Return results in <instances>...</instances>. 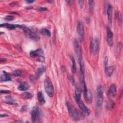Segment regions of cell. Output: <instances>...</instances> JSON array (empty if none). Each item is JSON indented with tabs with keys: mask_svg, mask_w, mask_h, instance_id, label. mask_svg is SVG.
<instances>
[{
	"mask_svg": "<svg viewBox=\"0 0 123 123\" xmlns=\"http://www.w3.org/2000/svg\"><path fill=\"white\" fill-rule=\"evenodd\" d=\"M104 92V88L102 86H99L97 89V108L96 112L97 114L101 111V107L103 103V93Z\"/></svg>",
	"mask_w": 123,
	"mask_h": 123,
	"instance_id": "6da1fadb",
	"label": "cell"
},
{
	"mask_svg": "<svg viewBox=\"0 0 123 123\" xmlns=\"http://www.w3.org/2000/svg\"><path fill=\"white\" fill-rule=\"evenodd\" d=\"M44 86L45 90L49 97H52L54 94V89L53 85L49 78H47L44 80Z\"/></svg>",
	"mask_w": 123,
	"mask_h": 123,
	"instance_id": "7a4b0ae2",
	"label": "cell"
},
{
	"mask_svg": "<svg viewBox=\"0 0 123 123\" xmlns=\"http://www.w3.org/2000/svg\"><path fill=\"white\" fill-rule=\"evenodd\" d=\"M74 50L76 53V54L78 59L80 67L84 66L83 62V57H82V54L81 49V48L79 46L78 42H77V40H75L74 41Z\"/></svg>",
	"mask_w": 123,
	"mask_h": 123,
	"instance_id": "3957f363",
	"label": "cell"
},
{
	"mask_svg": "<svg viewBox=\"0 0 123 123\" xmlns=\"http://www.w3.org/2000/svg\"><path fill=\"white\" fill-rule=\"evenodd\" d=\"M66 106H67L69 114L70 115V116L72 118V119L75 121L79 120V118H80L79 115L78 113L77 112V111L73 108V107H72V105L70 104V103L69 102H67Z\"/></svg>",
	"mask_w": 123,
	"mask_h": 123,
	"instance_id": "277c9868",
	"label": "cell"
},
{
	"mask_svg": "<svg viewBox=\"0 0 123 123\" xmlns=\"http://www.w3.org/2000/svg\"><path fill=\"white\" fill-rule=\"evenodd\" d=\"M98 50V40L97 37L92 38L90 44V51L92 55H96Z\"/></svg>",
	"mask_w": 123,
	"mask_h": 123,
	"instance_id": "5b68a950",
	"label": "cell"
},
{
	"mask_svg": "<svg viewBox=\"0 0 123 123\" xmlns=\"http://www.w3.org/2000/svg\"><path fill=\"white\" fill-rule=\"evenodd\" d=\"M23 29L26 36L30 39H31L34 41H38L39 40V36H38L36 33H34L27 27L23 26Z\"/></svg>",
	"mask_w": 123,
	"mask_h": 123,
	"instance_id": "8992f818",
	"label": "cell"
},
{
	"mask_svg": "<svg viewBox=\"0 0 123 123\" xmlns=\"http://www.w3.org/2000/svg\"><path fill=\"white\" fill-rule=\"evenodd\" d=\"M31 119L33 123H37L40 116V111L39 109L37 107H34L31 111Z\"/></svg>",
	"mask_w": 123,
	"mask_h": 123,
	"instance_id": "52a82bcc",
	"label": "cell"
},
{
	"mask_svg": "<svg viewBox=\"0 0 123 123\" xmlns=\"http://www.w3.org/2000/svg\"><path fill=\"white\" fill-rule=\"evenodd\" d=\"M77 31L78 34V36L80 42H82L84 39V29L83 23L81 21H79L77 24Z\"/></svg>",
	"mask_w": 123,
	"mask_h": 123,
	"instance_id": "ba28073f",
	"label": "cell"
},
{
	"mask_svg": "<svg viewBox=\"0 0 123 123\" xmlns=\"http://www.w3.org/2000/svg\"><path fill=\"white\" fill-rule=\"evenodd\" d=\"M75 101L77 103V104L80 109L83 112H84L86 114L88 115L90 114V111L87 108V107L85 105L83 101L80 99H76Z\"/></svg>",
	"mask_w": 123,
	"mask_h": 123,
	"instance_id": "9c48e42d",
	"label": "cell"
},
{
	"mask_svg": "<svg viewBox=\"0 0 123 123\" xmlns=\"http://www.w3.org/2000/svg\"><path fill=\"white\" fill-rule=\"evenodd\" d=\"M117 92V88L115 84H112L111 85L110 87H109V89L108 91V97L110 99H111L112 98H114Z\"/></svg>",
	"mask_w": 123,
	"mask_h": 123,
	"instance_id": "30bf717a",
	"label": "cell"
},
{
	"mask_svg": "<svg viewBox=\"0 0 123 123\" xmlns=\"http://www.w3.org/2000/svg\"><path fill=\"white\" fill-rule=\"evenodd\" d=\"M107 42L109 45L111 47H112L113 44V32L111 31L110 28L107 27Z\"/></svg>",
	"mask_w": 123,
	"mask_h": 123,
	"instance_id": "8fae6325",
	"label": "cell"
},
{
	"mask_svg": "<svg viewBox=\"0 0 123 123\" xmlns=\"http://www.w3.org/2000/svg\"><path fill=\"white\" fill-rule=\"evenodd\" d=\"M107 18L109 24L110 25H111L112 23V7L111 5L109 4L107 7Z\"/></svg>",
	"mask_w": 123,
	"mask_h": 123,
	"instance_id": "7c38bea8",
	"label": "cell"
},
{
	"mask_svg": "<svg viewBox=\"0 0 123 123\" xmlns=\"http://www.w3.org/2000/svg\"><path fill=\"white\" fill-rule=\"evenodd\" d=\"M0 26L1 27L4 26L9 29L12 30V29H14L16 28H23L24 26L21 25H14V24H8V23H3V24H0Z\"/></svg>",
	"mask_w": 123,
	"mask_h": 123,
	"instance_id": "4fadbf2b",
	"label": "cell"
},
{
	"mask_svg": "<svg viewBox=\"0 0 123 123\" xmlns=\"http://www.w3.org/2000/svg\"><path fill=\"white\" fill-rule=\"evenodd\" d=\"M30 55L33 58L38 57L40 56H44V52L42 49H38L35 51H32L30 53Z\"/></svg>",
	"mask_w": 123,
	"mask_h": 123,
	"instance_id": "5bb4252c",
	"label": "cell"
},
{
	"mask_svg": "<svg viewBox=\"0 0 123 123\" xmlns=\"http://www.w3.org/2000/svg\"><path fill=\"white\" fill-rule=\"evenodd\" d=\"M29 88V86L28 84V83L25 82H24L20 84L19 86L18 87V89L20 91H25L28 90Z\"/></svg>",
	"mask_w": 123,
	"mask_h": 123,
	"instance_id": "9a60e30c",
	"label": "cell"
},
{
	"mask_svg": "<svg viewBox=\"0 0 123 123\" xmlns=\"http://www.w3.org/2000/svg\"><path fill=\"white\" fill-rule=\"evenodd\" d=\"M46 70V67L44 66H41L39 68H38L36 72V77L37 79L39 78L44 73V72Z\"/></svg>",
	"mask_w": 123,
	"mask_h": 123,
	"instance_id": "2e32d148",
	"label": "cell"
},
{
	"mask_svg": "<svg viewBox=\"0 0 123 123\" xmlns=\"http://www.w3.org/2000/svg\"><path fill=\"white\" fill-rule=\"evenodd\" d=\"M84 95L86 101L88 103H90L92 101V96L90 91L87 89V91L84 93Z\"/></svg>",
	"mask_w": 123,
	"mask_h": 123,
	"instance_id": "e0dca14e",
	"label": "cell"
},
{
	"mask_svg": "<svg viewBox=\"0 0 123 123\" xmlns=\"http://www.w3.org/2000/svg\"><path fill=\"white\" fill-rule=\"evenodd\" d=\"M3 74L0 77V80L1 81H11L12 80L11 78L10 77L9 74L6 73V72L4 71Z\"/></svg>",
	"mask_w": 123,
	"mask_h": 123,
	"instance_id": "ac0fdd59",
	"label": "cell"
},
{
	"mask_svg": "<svg viewBox=\"0 0 123 123\" xmlns=\"http://www.w3.org/2000/svg\"><path fill=\"white\" fill-rule=\"evenodd\" d=\"M81 88L78 86H76L75 89V96H74V98L75 100L81 98Z\"/></svg>",
	"mask_w": 123,
	"mask_h": 123,
	"instance_id": "d6986e66",
	"label": "cell"
},
{
	"mask_svg": "<svg viewBox=\"0 0 123 123\" xmlns=\"http://www.w3.org/2000/svg\"><path fill=\"white\" fill-rule=\"evenodd\" d=\"M37 98H38V100L39 102L41 104H44L45 103V98H44V95L42 92L39 91L37 93Z\"/></svg>",
	"mask_w": 123,
	"mask_h": 123,
	"instance_id": "ffe728a7",
	"label": "cell"
},
{
	"mask_svg": "<svg viewBox=\"0 0 123 123\" xmlns=\"http://www.w3.org/2000/svg\"><path fill=\"white\" fill-rule=\"evenodd\" d=\"M70 59L72 61V66H71V70L73 73L75 74L76 71V63H75V61L74 57L72 56H70Z\"/></svg>",
	"mask_w": 123,
	"mask_h": 123,
	"instance_id": "44dd1931",
	"label": "cell"
},
{
	"mask_svg": "<svg viewBox=\"0 0 123 123\" xmlns=\"http://www.w3.org/2000/svg\"><path fill=\"white\" fill-rule=\"evenodd\" d=\"M114 67L113 66H110L107 67V68L105 70V72L107 74V76L110 77L112 75L114 71Z\"/></svg>",
	"mask_w": 123,
	"mask_h": 123,
	"instance_id": "7402d4cb",
	"label": "cell"
},
{
	"mask_svg": "<svg viewBox=\"0 0 123 123\" xmlns=\"http://www.w3.org/2000/svg\"><path fill=\"white\" fill-rule=\"evenodd\" d=\"M114 105V102L112 101L111 99H110L108 103L106 104V108L109 110H111L113 108Z\"/></svg>",
	"mask_w": 123,
	"mask_h": 123,
	"instance_id": "603a6c76",
	"label": "cell"
},
{
	"mask_svg": "<svg viewBox=\"0 0 123 123\" xmlns=\"http://www.w3.org/2000/svg\"><path fill=\"white\" fill-rule=\"evenodd\" d=\"M40 33L43 34V35H45L47 36L48 37H50L51 36V33L50 32V31L46 28H43L42 29H41L40 31Z\"/></svg>",
	"mask_w": 123,
	"mask_h": 123,
	"instance_id": "cb8c5ba5",
	"label": "cell"
},
{
	"mask_svg": "<svg viewBox=\"0 0 123 123\" xmlns=\"http://www.w3.org/2000/svg\"><path fill=\"white\" fill-rule=\"evenodd\" d=\"M21 97L24 99H29L32 97V95L28 92H25L21 94Z\"/></svg>",
	"mask_w": 123,
	"mask_h": 123,
	"instance_id": "d4e9b609",
	"label": "cell"
},
{
	"mask_svg": "<svg viewBox=\"0 0 123 123\" xmlns=\"http://www.w3.org/2000/svg\"><path fill=\"white\" fill-rule=\"evenodd\" d=\"M95 4L94 1L93 0H89V10L91 12V13H93L94 9Z\"/></svg>",
	"mask_w": 123,
	"mask_h": 123,
	"instance_id": "484cf974",
	"label": "cell"
},
{
	"mask_svg": "<svg viewBox=\"0 0 123 123\" xmlns=\"http://www.w3.org/2000/svg\"><path fill=\"white\" fill-rule=\"evenodd\" d=\"M22 74V72H21V71H20L19 70H17L13 72V74L15 76H19L21 75Z\"/></svg>",
	"mask_w": 123,
	"mask_h": 123,
	"instance_id": "4316f807",
	"label": "cell"
},
{
	"mask_svg": "<svg viewBox=\"0 0 123 123\" xmlns=\"http://www.w3.org/2000/svg\"><path fill=\"white\" fill-rule=\"evenodd\" d=\"M108 57L107 56H105L104 59V69L105 70L107 67V65L108 63Z\"/></svg>",
	"mask_w": 123,
	"mask_h": 123,
	"instance_id": "83f0119b",
	"label": "cell"
},
{
	"mask_svg": "<svg viewBox=\"0 0 123 123\" xmlns=\"http://www.w3.org/2000/svg\"><path fill=\"white\" fill-rule=\"evenodd\" d=\"M13 19H14V17L12 15H7L4 18V19L7 21H12L13 20Z\"/></svg>",
	"mask_w": 123,
	"mask_h": 123,
	"instance_id": "f1b7e54d",
	"label": "cell"
},
{
	"mask_svg": "<svg viewBox=\"0 0 123 123\" xmlns=\"http://www.w3.org/2000/svg\"><path fill=\"white\" fill-rule=\"evenodd\" d=\"M118 20H119V23L121 24H122V15H121V13L120 12H118Z\"/></svg>",
	"mask_w": 123,
	"mask_h": 123,
	"instance_id": "f546056e",
	"label": "cell"
},
{
	"mask_svg": "<svg viewBox=\"0 0 123 123\" xmlns=\"http://www.w3.org/2000/svg\"><path fill=\"white\" fill-rule=\"evenodd\" d=\"M38 60L40 62H44L45 61V58L44 56H40L38 57Z\"/></svg>",
	"mask_w": 123,
	"mask_h": 123,
	"instance_id": "4dcf8cb0",
	"label": "cell"
},
{
	"mask_svg": "<svg viewBox=\"0 0 123 123\" xmlns=\"http://www.w3.org/2000/svg\"><path fill=\"white\" fill-rule=\"evenodd\" d=\"M48 9L46 7H39L38 9V11H40V12H43V11H47Z\"/></svg>",
	"mask_w": 123,
	"mask_h": 123,
	"instance_id": "1f68e13d",
	"label": "cell"
},
{
	"mask_svg": "<svg viewBox=\"0 0 123 123\" xmlns=\"http://www.w3.org/2000/svg\"><path fill=\"white\" fill-rule=\"evenodd\" d=\"M78 2H79V4L80 8L82 9L83 8V6H84V1H83V0H79V1H78Z\"/></svg>",
	"mask_w": 123,
	"mask_h": 123,
	"instance_id": "d6a6232c",
	"label": "cell"
},
{
	"mask_svg": "<svg viewBox=\"0 0 123 123\" xmlns=\"http://www.w3.org/2000/svg\"><path fill=\"white\" fill-rule=\"evenodd\" d=\"M10 91L9 90H1L0 91V93L3 94V93H9Z\"/></svg>",
	"mask_w": 123,
	"mask_h": 123,
	"instance_id": "836d02e7",
	"label": "cell"
},
{
	"mask_svg": "<svg viewBox=\"0 0 123 123\" xmlns=\"http://www.w3.org/2000/svg\"><path fill=\"white\" fill-rule=\"evenodd\" d=\"M70 80L71 82H72V84H74V78H73V77H72V76H71V77H70Z\"/></svg>",
	"mask_w": 123,
	"mask_h": 123,
	"instance_id": "e575fe53",
	"label": "cell"
},
{
	"mask_svg": "<svg viewBox=\"0 0 123 123\" xmlns=\"http://www.w3.org/2000/svg\"><path fill=\"white\" fill-rule=\"evenodd\" d=\"M34 1H34V0H27V1H26V2L27 3H28V4L32 3L34 2Z\"/></svg>",
	"mask_w": 123,
	"mask_h": 123,
	"instance_id": "d590c367",
	"label": "cell"
},
{
	"mask_svg": "<svg viewBox=\"0 0 123 123\" xmlns=\"http://www.w3.org/2000/svg\"><path fill=\"white\" fill-rule=\"evenodd\" d=\"M6 60V59H5V58H1V59H0V62H5Z\"/></svg>",
	"mask_w": 123,
	"mask_h": 123,
	"instance_id": "8d00e7d4",
	"label": "cell"
},
{
	"mask_svg": "<svg viewBox=\"0 0 123 123\" xmlns=\"http://www.w3.org/2000/svg\"><path fill=\"white\" fill-rule=\"evenodd\" d=\"M8 116V115H6V114H4V115L1 114L0 116V118H2V117H6V116Z\"/></svg>",
	"mask_w": 123,
	"mask_h": 123,
	"instance_id": "74e56055",
	"label": "cell"
}]
</instances>
